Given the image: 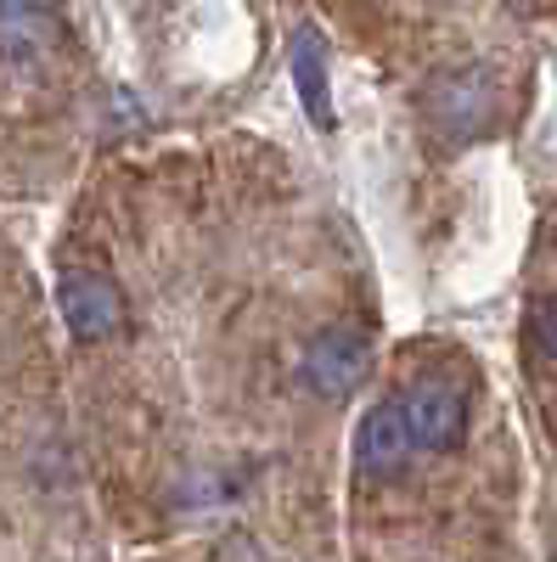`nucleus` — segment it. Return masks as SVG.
I'll return each mask as SVG.
<instances>
[{
  "mask_svg": "<svg viewBox=\"0 0 557 562\" xmlns=\"http://www.w3.org/2000/svg\"><path fill=\"white\" fill-rule=\"evenodd\" d=\"M495 108H501V79L484 63L445 68L423 90V119L439 135H479L484 124H495Z\"/></svg>",
  "mask_w": 557,
  "mask_h": 562,
  "instance_id": "nucleus-1",
  "label": "nucleus"
},
{
  "mask_svg": "<svg viewBox=\"0 0 557 562\" xmlns=\"http://www.w3.org/2000/svg\"><path fill=\"white\" fill-rule=\"evenodd\" d=\"M63 321L68 333L97 344V338H113L119 321H124V293L113 288V276L102 270H68L63 276Z\"/></svg>",
  "mask_w": 557,
  "mask_h": 562,
  "instance_id": "nucleus-2",
  "label": "nucleus"
},
{
  "mask_svg": "<svg viewBox=\"0 0 557 562\" xmlns=\"http://www.w3.org/2000/svg\"><path fill=\"white\" fill-rule=\"evenodd\" d=\"M366 360H371L366 355V338L349 333V326H333V333H321L304 349V389L338 400V394H349L366 378Z\"/></svg>",
  "mask_w": 557,
  "mask_h": 562,
  "instance_id": "nucleus-3",
  "label": "nucleus"
},
{
  "mask_svg": "<svg viewBox=\"0 0 557 562\" xmlns=\"http://www.w3.org/2000/svg\"><path fill=\"white\" fill-rule=\"evenodd\" d=\"M400 411H405L411 439L423 445V450H450V445L461 439V422H468V405H461V394H456V389H445V383H423V389H411Z\"/></svg>",
  "mask_w": 557,
  "mask_h": 562,
  "instance_id": "nucleus-4",
  "label": "nucleus"
},
{
  "mask_svg": "<svg viewBox=\"0 0 557 562\" xmlns=\"http://www.w3.org/2000/svg\"><path fill=\"white\" fill-rule=\"evenodd\" d=\"M411 428H405V411L400 405H378L360 428H355V461L360 473H394V467L411 456Z\"/></svg>",
  "mask_w": 557,
  "mask_h": 562,
  "instance_id": "nucleus-5",
  "label": "nucleus"
},
{
  "mask_svg": "<svg viewBox=\"0 0 557 562\" xmlns=\"http://www.w3.org/2000/svg\"><path fill=\"white\" fill-rule=\"evenodd\" d=\"M293 85H299L304 113L327 130L333 124V102H327V57H321V34L315 29H299V40H293Z\"/></svg>",
  "mask_w": 557,
  "mask_h": 562,
  "instance_id": "nucleus-6",
  "label": "nucleus"
},
{
  "mask_svg": "<svg viewBox=\"0 0 557 562\" xmlns=\"http://www.w3.org/2000/svg\"><path fill=\"white\" fill-rule=\"evenodd\" d=\"M57 18L52 12H34V7H0V45L7 52H40L52 40Z\"/></svg>",
  "mask_w": 557,
  "mask_h": 562,
  "instance_id": "nucleus-7",
  "label": "nucleus"
},
{
  "mask_svg": "<svg viewBox=\"0 0 557 562\" xmlns=\"http://www.w3.org/2000/svg\"><path fill=\"white\" fill-rule=\"evenodd\" d=\"M535 344H541V355L557 360V299H546V304L535 310Z\"/></svg>",
  "mask_w": 557,
  "mask_h": 562,
  "instance_id": "nucleus-8",
  "label": "nucleus"
}]
</instances>
